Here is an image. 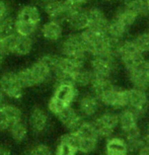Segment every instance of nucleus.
Instances as JSON below:
<instances>
[{
  "mask_svg": "<svg viewBox=\"0 0 149 155\" xmlns=\"http://www.w3.org/2000/svg\"><path fill=\"white\" fill-rule=\"evenodd\" d=\"M59 52L61 56L86 61L87 55L79 33H71L60 41Z\"/></svg>",
  "mask_w": 149,
  "mask_h": 155,
  "instance_id": "f257e3e1",
  "label": "nucleus"
},
{
  "mask_svg": "<svg viewBox=\"0 0 149 155\" xmlns=\"http://www.w3.org/2000/svg\"><path fill=\"white\" fill-rule=\"evenodd\" d=\"M23 89L17 78L16 71L8 70L0 74V90L5 96L17 101L23 96Z\"/></svg>",
  "mask_w": 149,
  "mask_h": 155,
  "instance_id": "f03ea898",
  "label": "nucleus"
},
{
  "mask_svg": "<svg viewBox=\"0 0 149 155\" xmlns=\"http://www.w3.org/2000/svg\"><path fill=\"white\" fill-rule=\"evenodd\" d=\"M99 138H110L119 126V116L114 112H106L91 122Z\"/></svg>",
  "mask_w": 149,
  "mask_h": 155,
  "instance_id": "7ed1b4c3",
  "label": "nucleus"
},
{
  "mask_svg": "<svg viewBox=\"0 0 149 155\" xmlns=\"http://www.w3.org/2000/svg\"><path fill=\"white\" fill-rule=\"evenodd\" d=\"M128 104L127 107L135 115L138 120L145 116L149 109V97L144 90L137 88L127 89Z\"/></svg>",
  "mask_w": 149,
  "mask_h": 155,
  "instance_id": "20e7f679",
  "label": "nucleus"
},
{
  "mask_svg": "<svg viewBox=\"0 0 149 155\" xmlns=\"http://www.w3.org/2000/svg\"><path fill=\"white\" fill-rule=\"evenodd\" d=\"M90 70L94 77L112 79L117 69V59L114 58L92 57L90 60Z\"/></svg>",
  "mask_w": 149,
  "mask_h": 155,
  "instance_id": "39448f33",
  "label": "nucleus"
},
{
  "mask_svg": "<svg viewBox=\"0 0 149 155\" xmlns=\"http://www.w3.org/2000/svg\"><path fill=\"white\" fill-rule=\"evenodd\" d=\"M28 127L36 135H42L50 127V117L43 107L35 106L28 116Z\"/></svg>",
  "mask_w": 149,
  "mask_h": 155,
  "instance_id": "423d86ee",
  "label": "nucleus"
},
{
  "mask_svg": "<svg viewBox=\"0 0 149 155\" xmlns=\"http://www.w3.org/2000/svg\"><path fill=\"white\" fill-rule=\"evenodd\" d=\"M56 117L60 121L61 124L64 126V128L70 133L77 132V130L80 128V126L84 122V118L82 117V115L71 106L64 109Z\"/></svg>",
  "mask_w": 149,
  "mask_h": 155,
  "instance_id": "0eeeda50",
  "label": "nucleus"
},
{
  "mask_svg": "<svg viewBox=\"0 0 149 155\" xmlns=\"http://www.w3.org/2000/svg\"><path fill=\"white\" fill-rule=\"evenodd\" d=\"M39 5L49 19L56 20L62 25L66 22L67 15L64 9V0H39Z\"/></svg>",
  "mask_w": 149,
  "mask_h": 155,
  "instance_id": "6e6552de",
  "label": "nucleus"
},
{
  "mask_svg": "<svg viewBox=\"0 0 149 155\" xmlns=\"http://www.w3.org/2000/svg\"><path fill=\"white\" fill-rule=\"evenodd\" d=\"M128 77L133 88L146 91L149 88V61H144L135 69L129 70Z\"/></svg>",
  "mask_w": 149,
  "mask_h": 155,
  "instance_id": "1a4fd4ad",
  "label": "nucleus"
},
{
  "mask_svg": "<svg viewBox=\"0 0 149 155\" xmlns=\"http://www.w3.org/2000/svg\"><path fill=\"white\" fill-rule=\"evenodd\" d=\"M101 104L116 110L126 109L128 104L127 89H123L118 86H115L101 99Z\"/></svg>",
  "mask_w": 149,
  "mask_h": 155,
  "instance_id": "9d476101",
  "label": "nucleus"
},
{
  "mask_svg": "<svg viewBox=\"0 0 149 155\" xmlns=\"http://www.w3.org/2000/svg\"><path fill=\"white\" fill-rule=\"evenodd\" d=\"M84 12H85L87 19H88V28L106 34L110 19L106 16V14L101 8L96 6H90L85 8Z\"/></svg>",
  "mask_w": 149,
  "mask_h": 155,
  "instance_id": "9b49d317",
  "label": "nucleus"
},
{
  "mask_svg": "<svg viewBox=\"0 0 149 155\" xmlns=\"http://www.w3.org/2000/svg\"><path fill=\"white\" fill-rule=\"evenodd\" d=\"M41 36L45 41L49 43L60 42L64 35L63 25L56 20L49 19L48 21L44 22L42 27H40Z\"/></svg>",
  "mask_w": 149,
  "mask_h": 155,
  "instance_id": "f8f14e48",
  "label": "nucleus"
},
{
  "mask_svg": "<svg viewBox=\"0 0 149 155\" xmlns=\"http://www.w3.org/2000/svg\"><path fill=\"white\" fill-rule=\"evenodd\" d=\"M101 107V101L91 92L85 93L78 97V112L83 118H91L95 116Z\"/></svg>",
  "mask_w": 149,
  "mask_h": 155,
  "instance_id": "ddd939ff",
  "label": "nucleus"
},
{
  "mask_svg": "<svg viewBox=\"0 0 149 155\" xmlns=\"http://www.w3.org/2000/svg\"><path fill=\"white\" fill-rule=\"evenodd\" d=\"M28 69H30L31 77L36 83V86L43 85V84L49 82L53 77V73L50 70V68L40 59L31 64L28 66Z\"/></svg>",
  "mask_w": 149,
  "mask_h": 155,
  "instance_id": "4468645a",
  "label": "nucleus"
},
{
  "mask_svg": "<svg viewBox=\"0 0 149 155\" xmlns=\"http://www.w3.org/2000/svg\"><path fill=\"white\" fill-rule=\"evenodd\" d=\"M16 20L41 25L42 20V12L41 9L35 4H25L17 9L14 17Z\"/></svg>",
  "mask_w": 149,
  "mask_h": 155,
  "instance_id": "2eb2a0df",
  "label": "nucleus"
},
{
  "mask_svg": "<svg viewBox=\"0 0 149 155\" xmlns=\"http://www.w3.org/2000/svg\"><path fill=\"white\" fill-rule=\"evenodd\" d=\"M53 95L61 101L64 102L66 106H72V104L79 97V91L75 85H67V84H62V85L55 86V90Z\"/></svg>",
  "mask_w": 149,
  "mask_h": 155,
  "instance_id": "dca6fc26",
  "label": "nucleus"
},
{
  "mask_svg": "<svg viewBox=\"0 0 149 155\" xmlns=\"http://www.w3.org/2000/svg\"><path fill=\"white\" fill-rule=\"evenodd\" d=\"M85 67V61L79 59H73V58L64 57L59 55L56 69L54 70L53 74L57 71H65L68 73L75 74L77 71Z\"/></svg>",
  "mask_w": 149,
  "mask_h": 155,
  "instance_id": "f3484780",
  "label": "nucleus"
},
{
  "mask_svg": "<svg viewBox=\"0 0 149 155\" xmlns=\"http://www.w3.org/2000/svg\"><path fill=\"white\" fill-rule=\"evenodd\" d=\"M115 86L116 85L113 83L112 79H109V78L94 77L91 84H90V89H91L92 94L101 101V99Z\"/></svg>",
  "mask_w": 149,
  "mask_h": 155,
  "instance_id": "a211bd4d",
  "label": "nucleus"
},
{
  "mask_svg": "<svg viewBox=\"0 0 149 155\" xmlns=\"http://www.w3.org/2000/svg\"><path fill=\"white\" fill-rule=\"evenodd\" d=\"M119 116V127L124 134H127L131 131L138 128V118L128 109H124Z\"/></svg>",
  "mask_w": 149,
  "mask_h": 155,
  "instance_id": "6ab92c4d",
  "label": "nucleus"
},
{
  "mask_svg": "<svg viewBox=\"0 0 149 155\" xmlns=\"http://www.w3.org/2000/svg\"><path fill=\"white\" fill-rule=\"evenodd\" d=\"M65 23L70 30L73 31V33H80L88 28V19L84 12V8L78 12L69 15Z\"/></svg>",
  "mask_w": 149,
  "mask_h": 155,
  "instance_id": "aec40b11",
  "label": "nucleus"
},
{
  "mask_svg": "<svg viewBox=\"0 0 149 155\" xmlns=\"http://www.w3.org/2000/svg\"><path fill=\"white\" fill-rule=\"evenodd\" d=\"M128 148L125 140L121 137H110L106 143L104 155H128Z\"/></svg>",
  "mask_w": 149,
  "mask_h": 155,
  "instance_id": "412c9836",
  "label": "nucleus"
},
{
  "mask_svg": "<svg viewBox=\"0 0 149 155\" xmlns=\"http://www.w3.org/2000/svg\"><path fill=\"white\" fill-rule=\"evenodd\" d=\"M125 142H126L128 152L129 153H136L143 145H145L144 139H143V134L139 127L131 132L125 134Z\"/></svg>",
  "mask_w": 149,
  "mask_h": 155,
  "instance_id": "4be33fe9",
  "label": "nucleus"
},
{
  "mask_svg": "<svg viewBox=\"0 0 149 155\" xmlns=\"http://www.w3.org/2000/svg\"><path fill=\"white\" fill-rule=\"evenodd\" d=\"M35 46L34 39L31 37H22L17 35V39L14 45L12 55L17 57H25L31 53Z\"/></svg>",
  "mask_w": 149,
  "mask_h": 155,
  "instance_id": "5701e85b",
  "label": "nucleus"
},
{
  "mask_svg": "<svg viewBox=\"0 0 149 155\" xmlns=\"http://www.w3.org/2000/svg\"><path fill=\"white\" fill-rule=\"evenodd\" d=\"M113 18H115L118 20V21H120L127 28H130L135 25V22L137 21V19H138V16H137L133 11H131L129 8L123 4L122 6H120L118 9L116 10L115 15H114Z\"/></svg>",
  "mask_w": 149,
  "mask_h": 155,
  "instance_id": "b1692460",
  "label": "nucleus"
},
{
  "mask_svg": "<svg viewBox=\"0 0 149 155\" xmlns=\"http://www.w3.org/2000/svg\"><path fill=\"white\" fill-rule=\"evenodd\" d=\"M9 134L12 140L16 143H22L27 139L28 134V123L22 119L20 121L14 123L9 127Z\"/></svg>",
  "mask_w": 149,
  "mask_h": 155,
  "instance_id": "393cba45",
  "label": "nucleus"
},
{
  "mask_svg": "<svg viewBox=\"0 0 149 155\" xmlns=\"http://www.w3.org/2000/svg\"><path fill=\"white\" fill-rule=\"evenodd\" d=\"M39 31H40V25L20 21V20H16L14 18V31L18 36L34 38V36Z\"/></svg>",
  "mask_w": 149,
  "mask_h": 155,
  "instance_id": "a878e982",
  "label": "nucleus"
},
{
  "mask_svg": "<svg viewBox=\"0 0 149 155\" xmlns=\"http://www.w3.org/2000/svg\"><path fill=\"white\" fill-rule=\"evenodd\" d=\"M124 5L138 17H148L149 4L147 0H126Z\"/></svg>",
  "mask_w": 149,
  "mask_h": 155,
  "instance_id": "bb28decb",
  "label": "nucleus"
},
{
  "mask_svg": "<svg viewBox=\"0 0 149 155\" xmlns=\"http://www.w3.org/2000/svg\"><path fill=\"white\" fill-rule=\"evenodd\" d=\"M128 31H129V28H127L124 25H122L117 19L112 18L109 21V25L107 27L106 34L108 37L124 40V38L128 34Z\"/></svg>",
  "mask_w": 149,
  "mask_h": 155,
  "instance_id": "cd10ccee",
  "label": "nucleus"
},
{
  "mask_svg": "<svg viewBox=\"0 0 149 155\" xmlns=\"http://www.w3.org/2000/svg\"><path fill=\"white\" fill-rule=\"evenodd\" d=\"M93 78V73L91 72L90 69H87V68H82L80 69L79 71H77L76 73L74 74V83H75V86L78 87H85V86H90L91 84Z\"/></svg>",
  "mask_w": 149,
  "mask_h": 155,
  "instance_id": "c85d7f7f",
  "label": "nucleus"
},
{
  "mask_svg": "<svg viewBox=\"0 0 149 155\" xmlns=\"http://www.w3.org/2000/svg\"><path fill=\"white\" fill-rule=\"evenodd\" d=\"M3 109L5 115H6L8 121L10 123V126L14 124V123L20 121L22 118V110L19 109L18 107L15 106V104H5L3 107Z\"/></svg>",
  "mask_w": 149,
  "mask_h": 155,
  "instance_id": "c756f323",
  "label": "nucleus"
},
{
  "mask_svg": "<svg viewBox=\"0 0 149 155\" xmlns=\"http://www.w3.org/2000/svg\"><path fill=\"white\" fill-rule=\"evenodd\" d=\"M131 40L140 53H142L143 55L149 53V35L147 31L136 35Z\"/></svg>",
  "mask_w": 149,
  "mask_h": 155,
  "instance_id": "7c9ffc66",
  "label": "nucleus"
},
{
  "mask_svg": "<svg viewBox=\"0 0 149 155\" xmlns=\"http://www.w3.org/2000/svg\"><path fill=\"white\" fill-rule=\"evenodd\" d=\"M78 143V152L81 154H90L98 147L99 139H88V138H79Z\"/></svg>",
  "mask_w": 149,
  "mask_h": 155,
  "instance_id": "2f4dec72",
  "label": "nucleus"
},
{
  "mask_svg": "<svg viewBox=\"0 0 149 155\" xmlns=\"http://www.w3.org/2000/svg\"><path fill=\"white\" fill-rule=\"evenodd\" d=\"M16 74H17V78H18L19 82L23 88H31V87L36 86V83H35L33 77H31L28 67L16 71Z\"/></svg>",
  "mask_w": 149,
  "mask_h": 155,
  "instance_id": "473e14b6",
  "label": "nucleus"
},
{
  "mask_svg": "<svg viewBox=\"0 0 149 155\" xmlns=\"http://www.w3.org/2000/svg\"><path fill=\"white\" fill-rule=\"evenodd\" d=\"M14 33V17L12 15L0 20V39H3Z\"/></svg>",
  "mask_w": 149,
  "mask_h": 155,
  "instance_id": "72a5a7b5",
  "label": "nucleus"
},
{
  "mask_svg": "<svg viewBox=\"0 0 149 155\" xmlns=\"http://www.w3.org/2000/svg\"><path fill=\"white\" fill-rule=\"evenodd\" d=\"M28 155H53V149L45 143L38 142L28 149Z\"/></svg>",
  "mask_w": 149,
  "mask_h": 155,
  "instance_id": "f704fd0d",
  "label": "nucleus"
},
{
  "mask_svg": "<svg viewBox=\"0 0 149 155\" xmlns=\"http://www.w3.org/2000/svg\"><path fill=\"white\" fill-rule=\"evenodd\" d=\"M67 107H68V106H66L64 102H62L60 99H58L57 97H55L54 95H52L51 97H50L49 101H48L49 112L52 113L55 116L59 115V114L62 112L64 109H66Z\"/></svg>",
  "mask_w": 149,
  "mask_h": 155,
  "instance_id": "c9c22d12",
  "label": "nucleus"
},
{
  "mask_svg": "<svg viewBox=\"0 0 149 155\" xmlns=\"http://www.w3.org/2000/svg\"><path fill=\"white\" fill-rule=\"evenodd\" d=\"M77 153L78 150L76 148L62 142H59L55 150V155H77Z\"/></svg>",
  "mask_w": 149,
  "mask_h": 155,
  "instance_id": "e433bc0d",
  "label": "nucleus"
},
{
  "mask_svg": "<svg viewBox=\"0 0 149 155\" xmlns=\"http://www.w3.org/2000/svg\"><path fill=\"white\" fill-rule=\"evenodd\" d=\"M59 142L65 143V144H68L72 147L76 148L78 150V143H79V139H78V136L76 133H66L60 137Z\"/></svg>",
  "mask_w": 149,
  "mask_h": 155,
  "instance_id": "4c0bfd02",
  "label": "nucleus"
},
{
  "mask_svg": "<svg viewBox=\"0 0 149 155\" xmlns=\"http://www.w3.org/2000/svg\"><path fill=\"white\" fill-rule=\"evenodd\" d=\"M11 15V5L8 0H0V20Z\"/></svg>",
  "mask_w": 149,
  "mask_h": 155,
  "instance_id": "58836bf2",
  "label": "nucleus"
},
{
  "mask_svg": "<svg viewBox=\"0 0 149 155\" xmlns=\"http://www.w3.org/2000/svg\"><path fill=\"white\" fill-rule=\"evenodd\" d=\"M10 127V123L8 121L6 115L2 107H0V131H6Z\"/></svg>",
  "mask_w": 149,
  "mask_h": 155,
  "instance_id": "ea45409f",
  "label": "nucleus"
},
{
  "mask_svg": "<svg viewBox=\"0 0 149 155\" xmlns=\"http://www.w3.org/2000/svg\"><path fill=\"white\" fill-rule=\"evenodd\" d=\"M136 155H149V145H143L138 151L136 152Z\"/></svg>",
  "mask_w": 149,
  "mask_h": 155,
  "instance_id": "a19ab883",
  "label": "nucleus"
},
{
  "mask_svg": "<svg viewBox=\"0 0 149 155\" xmlns=\"http://www.w3.org/2000/svg\"><path fill=\"white\" fill-rule=\"evenodd\" d=\"M0 155H11L10 149L4 145H0Z\"/></svg>",
  "mask_w": 149,
  "mask_h": 155,
  "instance_id": "79ce46f5",
  "label": "nucleus"
},
{
  "mask_svg": "<svg viewBox=\"0 0 149 155\" xmlns=\"http://www.w3.org/2000/svg\"><path fill=\"white\" fill-rule=\"evenodd\" d=\"M143 139H144L145 144L149 145V124L147 125V128H146L144 134H143Z\"/></svg>",
  "mask_w": 149,
  "mask_h": 155,
  "instance_id": "37998d69",
  "label": "nucleus"
},
{
  "mask_svg": "<svg viewBox=\"0 0 149 155\" xmlns=\"http://www.w3.org/2000/svg\"><path fill=\"white\" fill-rule=\"evenodd\" d=\"M6 104V96L3 92L0 90V107H2L4 104Z\"/></svg>",
  "mask_w": 149,
  "mask_h": 155,
  "instance_id": "c03bdc74",
  "label": "nucleus"
},
{
  "mask_svg": "<svg viewBox=\"0 0 149 155\" xmlns=\"http://www.w3.org/2000/svg\"><path fill=\"white\" fill-rule=\"evenodd\" d=\"M0 56H3V57H5V54H4V51H3V48H2L1 39H0Z\"/></svg>",
  "mask_w": 149,
  "mask_h": 155,
  "instance_id": "a18cd8bd",
  "label": "nucleus"
},
{
  "mask_svg": "<svg viewBox=\"0 0 149 155\" xmlns=\"http://www.w3.org/2000/svg\"><path fill=\"white\" fill-rule=\"evenodd\" d=\"M3 61H4V57L0 56V71H1V69H2V66H3Z\"/></svg>",
  "mask_w": 149,
  "mask_h": 155,
  "instance_id": "49530a36",
  "label": "nucleus"
},
{
  "mask_svg": "<svg viewBox=\"0 0 149 155\" xmlns=\"http://www.w3.org/2000/svg\"><path fill=\"white\" fill-rule=\"evenodd\" d=\"M128 155H134L133 153H128Z\"/></svg>",
  "mask_w": 149,
  "mask_h": 155,
  "instance_id": "de8ad7c7",
  "label": "nucleus"
},
{
  "mask_svg": "<svg viewBox=\"0 0 149 155\" xmlns=\"http://www.w3.org/2000/svg\"><path fill=\"white\" fill-rule=\"evenodd\" d=\"M119 1H124V2H125V1H126V0H119Z\"/></svg>",
  "mask_w": 149,
  "mask_h": 155,
  "instance_id": "09e8293b",
  "label": "nucleus"
},
{
  "mask_svg": "<svg viewBox=\"0 0 149 155\" xmlns=\"http://www.w3.org/2000/svg\"><path fill=\"white\" fill-rule=\"evenodd\" d=\"M103 1H110V0H103Z\"/></svg>",
  "mask_w": 149,
  "mask_h": 155,
  "instance_id": "8fccbe9b",
  "label": "nucleus"
},
{
  "mask_svg": "<svg viewBox=\"0 0 149 155\" xmlns=\"http://www.w3.org/2000/svg\"><path fill=\"white\" fill-rule=\"evenodd\" d=\"M81 155H89V154H81Z\"/></svg>",
  "mask_w": 149,
  "mask_h": 155,
  "instance_id": "3c124183",
  "label": "nucleus"
},
{
  "mask_svg": "<svg viewBox=\"0 0 149 155\" xmlns=\"http://www.w3.org/2000/svg\"><path fill=\"white\" fill-rule=\"evenodd\" d=\"M147 33H148V35H149V30H148V31H147Z\"/></svg>",
  "mask_w": 149,
  "mask_h": 155,
  "instance_id": "603ef678",
  "label": "nucleus"
},
{
  "mask_svg": "<svg viewBox=\"0 0 149 155\" xmlns=\"http://www.w3.org/2000/svg\"><path fill=\"white\" fill-rule=\"evenodd\" d=\"M147 1H148V4H149V0H147Z\"/></svg>",
  "mask_w": 149,
  "mask_h": 155,
  "instance_id": "864d4df0",
  "label": "nucleus"
},
{
  "mask_svg": "<svg viewBox=\"0 0 149 155\" xmlns=\"http://www.w3.org/2000/svg\"><path fill=\"white\" fill-rule=\"evenodd\" d=\"M148 18H149V15H148Z\"/></svg>",
  "mask_w": 149,
  "mask_h": 155,
  "instance_id": "5fc2aeb1",
  "label": "nucleus"
}]
</instances>
